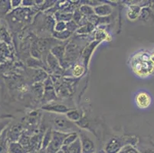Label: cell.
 Wrapping results in <instances>:
<instances>
[{
  "label": "cell",
  "instance_id": "1",
  "mask_svg": "<svg viewBox=\"0 0 154 153\" xmlns=\"http://www.w3.org/2000/svg\"><path fill=\"white\" fill-rule=\"evenodd\" d=\"M131 65L135 73L143 78L154 72V64L151 61L150 55L145 52H140L134 56Z\"/></svg>",
  "mask_w": 154,
  "mask_h": 153
},
{
  "label": "cell",
  "instance_id": "2",
  "mask_svg": "<svg viewBox=\"0 0 154 153\" xmlns=\"http://www.w3.org/2000/svg\"><path fill=\"white\" fill-rule=\"evenodd\" d=\"M52 123L54 130L56 131L61 132L64 133H71L78 132V126L75 123L69 120L66 116L62 115H54L52 118Z\"/></svg>",
  "mask_w": 154,
  "mask_h": 153
},
{
  "label": "cell",
  "instance_id": "3",
  "mask_svg": "<svg viewBox=\"0 0 154 153\" xmlns=\"http://www.w3.org/2000/svg\"><path fill=\"white\" fill-rule=\"evenodd\" d=\"M67 136H68V133L53 130L51 141L46 148L47 153H55L58 150L61 149V147L63 146L64 139L66 138Z\"/></svg>",
  "mask_w": 154,
  "mask_h": 153
},
{
  "label": "cell",
  "instance_id": "4",
  "mask_svg": "<svg viewBox=\"0 0 154 153\" xmlns=\"http://www.w3.org/2000/svg\"><path fill=\"white\" fill-rule=\"evenodd\" d=\"M124 143L126 142H124V139L113 136L105 144L103 151L105 153H119L126 145Z\"/></svg>",
  "mask_w": 154,
  "mask_h": 153
},
{
  "label": "cell",
  "instance_id": "5",
  "mask_svg": "<svg viewBox=\"0 0 154 153\" xmlns=\"http://www.w3.org/2000/svg\"><path fill=\"white\" fill-rule=\"evenodd\" d=\"M79 138L82 143V153H95L96 146L95 143L90 136L85 132H78Z\"/></svg>",
  "mask_w": 154,
  "mask_h": 153
},
{
  "label": "cell",
  "instance_id": "6",
  "mask_svg": "<svg viewBox=\"0 0 154 153\" xmlns=\"http://www.w3.org/2000/svg\"><path fill=\"white\" fill-rule=\"evenodd\" d=\"M45 91L44 95H43L42 99H45L46 102L48 101L54 100L56 99V93L54 90V85L51 78H48L45 81H44Z\"/></svg>",
  "mask_w": 154,
  "mask_h": 153
},
{
  "label": "cell",
  "instance_id": "7",
  "mask_svg": "<svg viewBox=\"0 0 154 153\" xmlns=\"http://www.w3.org/2000/svg\"><path fill=\"white\" fill-rule=\"evenodd\" d=\"M42 109L45 110V111L54 113H59V114H64V113L66 114L71 109L65 105L59 104V103H50V104L44 105Z\"/></svg>",
  "mask_w": 154,
  "mask_h": 153
},
{
  "label": "cell",
  "instance_id": "8",
  "mask_svg": "<svg viewBox=\"0 0 154 153\" xmlns=\"http://www.w3.org/2000/svg\"><path fill=\"white\" fill-rule=\"evenodd\" d=\"M151 101L152 99L150 96L146 92L139 93L136 96V103L140 109H146L149 107L151 104Z\"/></svg>",
  "mask_w": 154,
  "mask_h": 153
},
{
  "label": "cell",
  "instance_id": "9",
  "mask_svg": "<svg viewBox=\"0 0 154 153\" xmlns=\"http://www.w3.org/2000/svg\"><path fill=\"white\" fill-rule=\"evenodd\" d=\"M94 15H96L97 16L109 17L113 12V8L110 5L104 3L94 7Z\"/></svg>",
  "mask_w": 154,
  "mask_h": 153
},
{
  "label": "cell",
  "instance_id": "10",
  "mask_svg": "<svg viewBox=\"0 0 154 153\" xmlns=\"http://www.w3.org/2000/svg\"><path fill=\"white\" fill-rule=\"evenodd\" d=\"M51 53L52 55H54L56 58L58 59L60 64L62 67L64 64V54H65V47L61 44H58L51 48Z\"/></svg>",
  "mask_w": 154,
  "mask_h": 153
},
{
  "label": "cell",
  "instance_id": "11",
  "mask_svg": "<svg viewBox=\"0 0 154 153\" xmlns=\"http://www.w3.org/2000/svg\"><path fill=\"white\" fill-rule=\"evenodd\" d=\"M61 149L64 153H82V143L80 138H78L75 142L71 143V145H63Z\"/></svg>",
  "mask_w": 154,
  "mask_h": 153
},
{
  "label": "cell",
  "instance_id": "12",
  "mask_svg": "<svg viewBox=\"0 0 154 153\" xmlns=\"http://www.w3.org/2000/svg\"><path fill=\"white\" fill-rule=\"evenodd\" d=\"M21 126H15L11 130L8 131V139L12 142H18L22 135Z\"/></svg>",
  "mask_w": 154,
  "mask_h": 153
},
{
  "label": "cell",
  "instance_id": "13",
  "mask_svg": "<svg viewBox=\"0 0 154 153\" xmlns=\"http://www.w3.org/2000/svg\"><path fill=\"white\" fill-rule=\"evenodd\" d=\"M141 9L139 5H131L129 8L128 11H127V17L131 21H135L137 20L141 14Z\"/></svg>",
  "mask_w": 154,
  "mask_h": 153
},
{
  "label": "cell",
  "instance_id": "14",
  "mask_svg": "<svg viewBox=\"0 0 154 153\" xmlns=\"http://www.w3.org/2000/svg\"><path fill=\"white\" fill-rule=\"evenodd\" d=\"M47 62L50 68H51L52 71H55V72L56 71L58 72V71H61V68H62V67H61V64H60L59 61H58V59L56 58L54 55H52L51 53H49V54H48Z\"/></svg>",
  "mask_w": 154,
  "mask_h": 153
},
{
  "label": "cell",
  "instance_id": "15",
  "mask_svg": "<svg viewBox=\"0 0 154 153\" xmlns=\"http://www.w3.org/2000/svg\"><path fill=\"white\" fill-rule=\"evenodd\" d=\"M8 151L10 153H27L26 148L19 142H12L8 145Z\"/></svg>",
  "mask_w": 154,
  "mask_h": 153
},
{
  "label": "cell",
  "instance_id": "16",
  "mask_svg": "<svg viewBox=\"0 0 154 153\" xmlns=\"http://www.w3.org/2000/svg\"><path fill=\"white\" fill-rule=\"evenodd\" d=\"M54 19L57 22H68L73 19L72 13H67V12H56L54 13Z\"/></svg>",
  "mask_w": 154,
  "mask_h": 153
},
{
  "label": "cell",
  "instance_id": "17",
  "mask_svg": "<svg viewBox=\"0 0 154 153\" xmlns=\"http://www.w3.org/2000/svg\"><path fill=\"white\" fill-rule=\"evenodd\" d=\"M66 117L73 123H77L80 121L82 118V113L78 109H70L66 113Z\"/></svg>",
  "mask_w": 154,
  "mask_h": 153
},
{
  "label": "cell",
  "instance_id": "18",
  "mask_svg": "<svg viewBox=\"0 0 154 153\" xmlns=\"http://www.w3.org/2000/svg\"><path fill=\"white\" fill-rule=\"evenodd\" d=\"M52 133L53 130L51 128H48L46 132L45 133L44 136L42 137V147L41 148L43 149H46L48 145L50 144L52 139Z\"/></svg>",
  "mask_w": 154,
  "mask_h": 153
},
{
  "label": "cell",
  "instance_id": "19",
  "mask_svg": "<svg viewBox=\"0 0 154 153\" xmlns=\"http://www.w3.org/2000/svg\"><path fill=\"white\" fill-rule=\"evenodd\" d=\"M8 140V130H5L0 136V153H6V150H8L7 145Z\"/></svg>",
  "mask_w": 154,
  "mask_h": 153
},
{
  "label": "cell",
  "instance_id": "20",
  "mask_svg": "<svg viewBox=\"0 0 154 153\" xmlns=\"http://www.w3.org/2000/svg\"><path fill=\"white\" fill-rule=\"evenodd\" d=\"M32 90L35 93V94L38 96V97H43L45 91V86L44 83L42 82H38L35 83L32 86Z\"/></svg>",
  "mask_w": 154,
  "mask_h": 153
},
{
  "label": "cell",
  "instance_id": "21",
  "mask_svg": "<svg viewBox=\"0 0 154 153\" xmlns=\"http://www.w3.org/2000/svg\"><path fill=\"white\" fill-rule=\"evenodd\" d=\"M94 29V25L91 22H88L86 25L78 28V30L76 31V33L78 35H87L93 32Z\"/></svg>",
  "mask_w": 154,
  "mask_h": 153
},
{
  "label": "cell",
  "instance_id": "22",
  "mask_svg": "<svg viewBox=\"0 0 154 153\" xmlns=\"http://www.w3.org/2000/svg\"><path fill=\"white\" fill-rule=\"evenodd\" d=\"M79 10L80 12H82V15L86 17L87 19L94 15V11L93 7L89 5H87V4L81 5Z\"/></svg>",
  "mask_w": 154,
  "mask_h": 153
},
{
  "label": "cell",
  "instance_id": "23",
  "mask_svg": "<svg viewBox=\"0 0 154 153\" xmlns=\"http://www.w3.org/2000/svg\"><path fill=\"white\" fill-rule=\"evenodd\" d=\"M71 32H70L69 31L65 30L64 32H53V37L56 39H58L60 41H64L67 40V39L69 38L71 35Z\"/></svg>",
  "mask_w": 154,
  "mask_h": 153
},
{
  "label": "cell",
  "instance_id": "24",
  "mask_svg": "<svg viewBox=\"0 0 154 153\" xmlns=\"http://www.w3.org/2000/svg\"><path fill=\"white\" fill-rule=\"evenodd\" d=\"M79 138V134H78V132H75V133H68V136H66V138L64 139V143H63V145H71V143L75 142Z\"/></svg>",
  "mask_w": 154,
  "mask_h": 153
},
{
  "label": "cell",
  "instance_id": "25",
  "mask_svg": "<svg viewBox=\"0 0 154 153\" xmlns=\"http://www.w3.org/2000/svg\"><path fill=\"white\" fill-rule=\"evenodd\" d=\"M12 8L11 2L9 1H0V13H6Z\"/></svg>",
  "mask_w": 154,
  "mask_h": 153
},
{
  "label": "cell",
  "instance_id": "26",
  "mask_svg": "<svg viewBox=\"0 0 154 153\" xmlns=\"http://www.w3.org/2000/svg\"><path fill=\"white\" fill-rule=\"evenodd\" d=\"M84 72H85V67L82 65L78 64V65H76L74 68H73L72 74L74 77H75V78H79L81 76H82Z\"/></svg>",
  "mask_w": 154,
  "mask_h": 153
},
{
  "label": "cell",
  "instance_id": "27",
  "mask_svg": "<svg viewBox=\"0 0 154 153\" xmlns=\"http://www.w3.org/2000/svg\"><path fill=\"white\" fill-rule=\"evenodd\" d=\"M66 27H67V30L69 31L70 32H76V31L78 30L79 26H78V24L75 22V21L71 20L69 21V22H66Z\"/></svg>",
  "mask_w": 154,
  "mask_h": 153
},
{
  "label": "cell",
  "instance_id": "28",
  "mask_svg": "<svg viewBox=\"0 0 154 153\" xmlns=\"http://www.w3.org/2000/svg\"><path fill=\"white\" fill-rule=\"evenodd\" d=\"M67 30L66 22H57L54 25V32H61Z\"/></svg>",
  "mask_w": 154,
  "mask_h": 153
},
{
  "label": "cell",
  "instance_id": "29",
  "mask_svg": "<svg viewBox=\"0 0 154 153\" xmlns=\"http://www.w3.org/2000/svg\"><path fill=\"white\" fill-rule=\"evenodd\" d=\"M107 33L105 32V31L102 30V29H100L95 34V39L98 42H100L101 41H103L106 39V37H107Z\"/></svg>",
  "mask_w": 154,
  "mask_h": 153
},
{
  "label": "cell",
  "instance_id": "30",
  "mask_svg": "<svg viewBox=\"0 0 154 153\" xmlns=\"http://www.w3.org/2000/svg\"><path fill=\"white\" fill-rule=\"evenodd\" d=\"M96 44H93V43H92L91 45H89L88 47H87L86 48H85V50H84L83 56H84V57H85V61H86L88 57H90L91 54V51L94 50V48L95 47V45H96Z\"/></svg>",
  "mask_w": 154,
  "mask_h": 153
},
{
  "label": "cell",
  "instance_id": "31",
  "mask_svg": "<svg viewBox=\"0 0 154 153\" xmlns=\"http://www.w3.org/2000/svg\"><path fill=\"white\" fill-rule=\"evenodd\" d=\"M124 152L125 153H140L139 150H137L134 145H127L124 147Z\"/></svg>",
  "mask_w": 154,
  "mask_h": 153
},
{
  "label": "cell",
  "instance_id": "32",
  "mask_svg": "<svg viewBox=\"0 0 154 153\" xmlns=\"http://www.w3.org/2000/svg\"><path fill=\"white\" fill-rule=\"evenodd\" d=\"M9 123V120H0V136H1V135L3 133V132L5 131V127L7 126V125Z\"/></svg>",
  "mask_w": 154,
  "mask_h": 153
},
{
  "label": "cell",
  "instance_id": "33",
  "mask_svg": "<svg viewBox=\"0 0 154 153\" xmlns=\"http://www.w3.org/2000/svg\"><path fill=\"white\" fill-rule=\"evenodd\" d=\"M22 0H12V1H11V6H12V8H13V9L19 8V7L22 5Z\"/></svg>",
  "mask_w": 154,
  "mask_h": 153
},
{
  "label": "cell",
  "instance_id": "34",
  "mask_svg": "<svg viewBox=\"0 0 154 153\" xmlns=\"http://www.w3.org/2000/svg\"><path fill=\"white\" fill-rule=\"evenodd\" d=\"M35 5V1H32V0H23L22 2V5L26 7H31Z\"/></svg>",
  "mask_w": 154,
  "mask_h": 153
},
{
  "label": "cell",
  "instance_id": "35",
  "mask_svg": "<svg viewBox=\"0 0 154 153\" xmlns=\"http://www.w3.org/2000/svg\"><path fill=\"white\" fill-rule=\"evenodd\" d=\"M38 153H47V151H46V149L40 148V149L38 150Z\"/></svg>",
  "mask_w": 154,
  "mask_h": 153
},
{
  "label": "cell",
  "instance_id": "36",
  "mask_svg": "<svg viewBox=\"0 0 154 153\" xmlns=\"http://www.w3.org/2000/svg\"><path fill=\"white\" fill-rule=\"evenodd\" d=\"M55 153H64V152L62 151V149H61H61L58 150V151H57V152H55Z\"/></svg>",
  "mask_w": 154,
  "mask_h": 153
},
{
  "label": "cell",
  "instance_id": "37",
  "mask_svg": "<svg viewBox=\"0 0 154 153\" xmlns=\"http://www.w3.org/2000/svg\"><path fill=\"white\" fill-rule=\"evenodd\" d=\"M119 153H125V152H124V148H123V149H122V150H121V151H120V152H119Z\"/></svg>",
  "mask_w": 154,
  "mask_h": 153
},
{
  "label": "cell",
  "instance_id": "38",
  "mask_svg": "<svg viewBox=\"0 0 154 153\" xmlns=\"http://www.w3.org/2000/svg\"><path fill=\"white\" fill-rule=\"evenodd\" d=\"M6 153H10V152H6Z\"/></svg>",
  "mask_w": 154,
  "mask_h": 153
},
{
  "label": "cell",
  "instance_id": "39",
  "mask_svg": "<svg viewBox=\"0 0 154 153\" xmlns=\"http://www.w3.org/2000/svg\"><path fill=\"white\" fill-rule=\"evenodd\" d=\"M153 54H154V51H153Z\"/></svg>",
  "mask_w": 154,
  "mask_h": 153
}]
</instances>
